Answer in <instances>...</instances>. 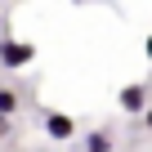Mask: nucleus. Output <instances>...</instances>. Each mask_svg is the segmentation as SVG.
<instances>
[{
	"mask_svg": "<svg viewBox=\"0 0 152 152\" xmlns=\"http://www.w3.org/2000/svg\"><path fill=\"white\" fill-rule=\"evenodd\" d=\"M143 49H148V63H152V36H148V40H143Z\"/></svg>",
	"mask_w": 152,
	"mask_h": 152,
	"instance_id": "obj_7",
	"label": "nucleus"
},
{
	"mask_svg": "<svg viewBox=\"0 0 152 152\" xmlns=\"http://www.w3.org/2000/svg\"><path fill=\"white\" fill-rule=\"evenodd\" d=\"M85 152H112V134H107V130H94V134L85 139Z\"/></svg>",
	"mask_w": 152,
	"mask_h": 152,
	"instance_id": "obj_4",
	"label": "nucleus"
},
{
	"mask_svg": "<svg viewBox=\"0 0 152 152\" xmlns=\"http://www.w3.org/2000/svg\"><path fill=\"white\" fill-rule=\"evenodd\" d=\"M31 58H36V45H27V40H14V36H5V40H0V67L23 72Z\"/></svg>",
	"mask_w": 152,
	"mask_h": 152,
	"instance_id": "obj_1",
	"label": "nucleus"
},
{
	"mask_svg": "<svg viewBox=\"0 0 152 152\" xmlns=\"http://www.w3.org/2000/svg\"><path fill=\"white\" fill-rule=\"evenodd\" d=\"M45 134L58 139V143H67V139H76V121H72L67 112H49V116H45Z\"/></svg>",
	"mask_w": 152,
	"mask_h": 152,
	"instance_id": "obj_2",
	"label": "nucleus"
},
{
	"mask_svg": "<svg viewBox=\"0 0 152 152\" xmlns=\"http://www.w3.org/2000/svg\"><path fill=\"white\" fill-rule=\"evenodd\" d=\"M116 103H121L125 112H139V116H143V112H148V90H143V85H125V90L116 94Z\"/></svg>",
	"mask_w": 152,
	"mask_h": 152,
	"instance_id": "obj_3",
	"label": "nucleus"
},
{
	"mask_svg": "<svg viewBox=\"0 0 152 152\" xmlns=\"http://www.w3.org/2000/svg\"><path fill=\"white\" fill-rule=\"evenodd\" d=\"M143 125H148V130H152V107H148V112H143Z\"/></svg>",
	"mask_w": 152,
	"mask_h": 152,
	"instance_id": "obj_8",
	"label": "nucleus"
},
{
	"mask_svg": "<svg viewBox=\"0 0 152 152\" xmlns=\"http://www.w3.org/2000/svg\"><path fill=\"white\" fill-rule=\"evenodd\" d=\"M5 134H9V121H5V116H0V143H5Z\"/></svg>",
	"mask_w": 152,
	"mask_h": 152,
	"instance_id": "obj_6",
	"label": "nucleus"
},
{
	"mask_svg": "<svg viewBox=\"0 0 152 152\" xmlns=\"http://www.w3.org/2000/svg\"><path fill=\"white\" fill-rule=\"evenodd\" d=\"M14 112H18V94H14V90H5V85H0V116L9 121Z\"/></svg>",
	"mask_w": 152,
	"mask_h": 152,
	"instance_id": "obj_5",
	"label": "nucleus"
}]
</instances>
